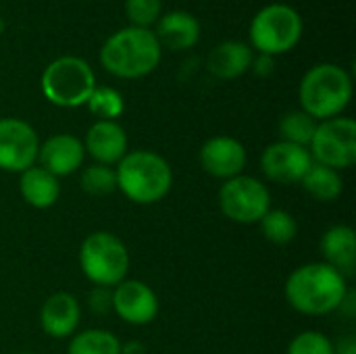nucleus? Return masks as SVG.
<instances>
[{
  "instance_id": "nucleus-9",
  "label": "nucleus",
  "mask_w": 356,
  "mask_h": 354,
  "mask_svg": "<svg viewBox=\"0 0 356 354\" xmlns=\"http://www.w3.org/2000/svg\"><path fill=\"white\" fill-rule=\"evenodd\" d=\"M313 163L336 171L350 169L356 163V121L350 117H334L319 121L309 144Z\"/></svg>"
},
{
  "instance_id": "nucleus-13",
  "label": "nucleus",
  "mask_w": 356,
  "mask_h": 354,
  "mask_svg": "<svg viewBox=\"0 0 356 354\" xmlns=\"http://www.w3.org/2000/svg\"><path fill=\"white\" fill-rule=\"evenodd\" d=\"M198 161L209 175L227 182L232 177L242 175L248 163V152L240 140L232 136H215L202 144Z\"/></svg>"
},
{
  "instance_id": "nucleus-18",
  "label": "nucleus",
  "mask_w": 356,
  "mask_h": 354,
  "mask_svg": "<svg viewBox=\"0 0 356 354\" xmlns=\"http://www.w3.org/2000/svg\"><path fill=\"white\" fill-rule=\"evenodd\" d=\"M323 263L340 271L346 280L355 275L356 269V236L348 225H332L321 238Z\"/></svg>"
},
{
  "instance_id": "nucleus-2",
  "label": "nucleus",
  "mask_w": 356,
  "mask_h": 354,
  "mask_svg": "<svg viewBox=\"0 0 356 354\" xmlns=\"http://www.w3.org/2000/svg\"><path fill=\"white\" fill-rule=\"evenodd\" d=\"M161 44L152 29L125 27L113 33L100 48V65L123 79L150 75L161 63Z\"/></svg>"
},
{
  "instance_id": "nucleus-26",
  "label": "nucleus",
  "mask_w": 356,
  "mask_h": 354,
  "mask_svg": "<svg viewBox=\"0 0 356 354\" xmlns=\"http://www.w3.org/2000/svg\"><path fill=\"white\" fill-rule=\"evenodd\" d=\"M86 104L90 113L98 117V121H115L125 111L123 96L115 88H108V86H96Z\"/></svg>"
},
{
  "instance_id": "nucleus-20",
  "label": "nucleus",
  "mask_w": 356,
  "mask_h": 354,
  "mask_svg": "<svg viewBox=\"0 0 356 354\" xmlns=\"http://www.w3.org/2000/svg\"><path fill=\"white\" fill-rule=\"evenodd\" d=\"M19 175H21L19 177V192L29 207L42 211V209H50L56 204V200L60 196L58 177H54L52 173H48L40 165H33Z\"/></svg>"
},
{
  "instance_id": "nucleus-25",
  "label": "nucleus",
  "mask_w": 356,
  "mask_h": 354,
  "mask_svg": "<svg viewBox=\"0 0 356 354\" xmlns=\"http://www.w3.org/2000/svg\"><path fill=\"white\" fill-rule=\"evenodd\" d=\"M79 186H81V190L86 194H92V196L113 194L117 190V173H115V167L100 165V163H92V165L81 167Z\"/></svg>"
},
{
  "instance_id": "nucleus-31",
  "label": "nucleus",
  "mask_w": 356,
  "mask_h": 354,
  "mask_svg": "<svg viewBox=\"0 0 356 354\" xmlns=\"http://www.w3.org/2000/svg\"><path fill=\"white\" fill-rule=\"evenodd\" d=\"M334 354H356V342L353 336L344 338L338 346H334Z\"/></svg>"
},
{
  "instance_id": "nucleus-30",
  "label": "nucleus",
  "mask_w": 356,
  "mask_h": 354,
  "mask_svg": "<svg viewBox=\"0 0 356 354\" xmlns=\"http://www.w3.org/2000/svg\"><path fill=\"white\" fill-rule=\"evenodd\" d=\"M250 67L254 69V73H257L259 77H267V75H271V73H273L275 63H273V56L261 54L259 58H254V61H252V65H250Z\"/></svg>"
},
{
  "instance_id": "nucleus-17",
  "label": "nucleus",
  "mask_w": 356,
  "mask_h": 354,
  "mask_svg": "<svg viewBox=\"0 0 356 354\" xmlns=\"http://www.w3.org/2000/svg\"><path fill=\"white\" fill-rule=\"evenodd\" d=\"M154 35L161 48L165 46L169 50H188L200 40V23L186 10H169L156 21Z\"/></svg>"
},
{
  "instance_id": "nucleus-4",
  "label": "nucleus",
  "mask_w": 356,
  "mask_h": 354,
  "mask_svg": "<svg viewBox=\"0 0 356 354\" xmlns=\"http://www.w3.org/2000/svg\"><path fill=\"white\" fill-rule=\"evenodd\" d=\"M353 98L350 73L334 63L315 65L305 73L298 88L300 111L317 121L340 117Z\"/></svg>"
},
{
  "instance_id": "nucleus-28",
  "label": "nucleus",
  "mask_w": 356,
  "mask_h": 354,
  "mask_svg": "<svg viewBox=\"0 0 356 354\" xmlns=\"http://www.w3.org/2000/svg\"><path fill=\"white\" fill-rule=\"evenodd\" d=\"M288 354H334V342L315 330L300 332L288 346Z\"/></svg>"
},
{
  "instance_id": "nucleus-22",
  "label": "nucleus",
  "mask_w": 356,
  "mask_h": 354,
  "mask_svg": "<svg viewBox=\"0 0 356 354\" xmlns=\"http://www.w3.org/2000/svg\"><path fill=\"white\" fill-rule=\"evenodd\" d=\"M119 338L100 328L83 330L79 334H73V340L69 342V354H121Z\"/></svg>"
},
{
  "instance_id": "nucleus-32",
  "label": "nucleus",
  "mask_w": 356,
  "mask_h": 354,
  "mask_svg": "<svg viewBox=\"0 0 356 354\" xmlns=\"http://www.w3.org/2000/svg\"><path fill=\"white\" fill-rule=\"evenodd\" d=\"M121 354H144V346L140 342H129L121 346Z\"/></svg>"
},
{
  "instance_id": "nucleus-29",
  "label": "nucleus",
  "mask_w": 356,
  "mask_h": 354,
  "mask_svg": "<svg viewBox=\"0 0 356 354\" xmlns=\"http://www.w3.org/2000/svg\"><path fill=\"white\" fill-rule=\"evenodd\" d=\"M88 307L96 315H106L113 311V288L94 286V290L88 294Z\"/></svg>"
},
{
  "instance_id": "nucleus-33",
  "label": "nucleus",
  "mask_w": 356,
  "mask_h": 354,
  "mask_svg": "<svg viewBox=\"0 0 356 354\" xmlns=\"http://www.w3.org/2000/svg\"><path fill=\"white\" fill-rule=\"evenodd\" d=\"M21 354H33V353H21Z\"/></svg>"
},
{
  "instance_id": "nucleus-16",
  "label": "nucleus",
  "mask_w": 356,
  "mask_h": 354,
  "mask_svg": "<svg viewBox=\"0 0 356 354\" xmlns=\"http://www.w3.org/2000/svg\"><path fill=\"white\" fill-rule=\"evenodd\" d=\"M81 321V307L69 292L48 296L40 309V325L50 338H69L77 332Z\"/></svg>"
},
{
  "instance_id": "nucleus-10",
  "label": "nucleus",
  "mask_w": 356,
  "mask_h": 354,
  "mask_svg": "<svg viewBox=\"0 0 356 354\" xmlns=\"http://www.w3.org/2000/svg\"><path fill=\"white\" fill-rule=\"evenodd\" d=\"M40 138L35 129L17 117L0 119V169L8 173H23L38 165Z\"/></svg>"
},
{
  "instance_id": "nucleus-11",
  "label": "nucleus",
  "mask_w": 356,
  "mask_h": 354,
  "mask_svg": "<svg viewBox=\"0 0 356 354\" xmlns=\"http://www.w3.org/2000/svg\"><path fill=\"white\" fill-rule=\"evenodd\" d=\"M313 165V156L309 148L277 140L269 144L261 154V169L265 177L273 184L290 186L300 184L307 171Z\"/></svg>"
},
{
  "instance_id": "nucleus-12",
  "label": "nucleus",
  "mask_w": 356,
  "mask_h": 354,
  "mask_svg": "<svg viewBox=\"0 0 356 354\" xmlns=\"http://www.w3.org/2000/svg\"><path fill=\"white\" fill-rule=\"evenodd\" d=\"M113 311L129 325H148L159 315V296L140 280H123L113 288Z\"/></svg>"
},
{
  "instance_id": "nucleus-24",
  "label": "nucleus",
  "mask_w": 356,
  "mask_h": 354,
  "mask_svg": "<svg viewBox=\"0 0 356 354\" xmlns=\"http://www.w3.org/2000/svg\"><path fill=\"white\" fill-rule=\"evenodd\" d=\"M317 125H319V121L313 119L311 115H307L305 111H290L280 121V136L284 142L309 148Z\"/></svg>"
},
{
  "instance_id": "nucleus-15",
  "label": "nucleus",
  "mask_w": 356,
  "mask_h": 354,
  "mask_svg": "<svg viewBox=\"0 0 356 354\" xmlns=\"http://www.w3.org/2000/svg\"><path fill=\"white\" fill-rule=\"evenodd\" d=\"M127 134L117 121H96L90 125L83 138V150L94 159V163L115 167L127 150Z\"/></svg>"
},
{
  "instance_id": "nucleus-27",
  "label": "nucleus",
  "mask_w": 356,
  "mask_h": 354,
  "mask_svg": "<svg viewBox=\"0 0 356 354\" xmlns=\"http://www.w3.org/2000/svg\"><path fill=\"white\" fill-rule=\"evenodd\" d=\"M125 15L131 27L150 29L163 15V0H125Z\"/></svg>"
},
{
  "instance_id": "nucleus-7",
  "label": "nucleus",
  "mask_w": 356,
  "mask_h": 354,
  "mask_svg": "<svg viewBox=\"0 0 356 354\" xmlns=\"http://www.w3.org/2000/svg\"><path fill=\"white\" fill-rule=\"evenodd\" d=\"M302 35V19L298 10L284 2L263 6L250 23V44L261 54L275 56L292 50Z\"/></svg>"
},
{
  "instance_id": "nucleus-8",
  "label": "nucleus",
  "mask_w": 356,
  "mask_h": 354,
  "mask_svg": "<svg viewBox=\"0 0 356 354\" xmlns=\"http://www.w3.org/2000/svg\"><path fill=\"white\" fill-rule=\"evenodd\" d=\"M219 209L221 213L240 225H252L263 219V215L271 209V192L269 188L252 177V175H238L223 182L219 190Z\"/></svg>"
},
{
  "instance_id": "nucleus-19",
  "label": "nucleus",
  "mask_w": 356,
  "mask_h": 354,
  "mask_svg": "<svg viewBox=\"0 0 356 354\" xmlns=\"http://www.w3.org/2000/svg\"><path fill=\"white\" fill-rule=\"evenodd\" d=\"M254 61V52L248 44L238 40H225L217 44L209 54V71L219 79H236L244 75Z\"/></svg>"
},
{
  "instance_id": "nucleus-5",
  "label": "nucleus",
  "mask_w": 356,
  "mask_h": 354,
  "mask_svg": "<svg viewBox=\"0 0 356 354\" xmlns=\"http://www.w3.org/2000/svg\"><path fill=\"white\" fill-rule=\"evenodd\" d=\"M81 273L102 288H115L127 280L129 252L121 238L111 232H92L79 246Z\"/></svg>"
},
{
  "instance_id": "nucleus-23",
  "label": "nucleus",
  "mask_w": 356,
  "mask_h": 354,
  "mask_svg": "<svg viewBox=\"0 0 356 354\" xmlns=\"http://www.w3.org/2000/svg\"><path fill=\"white\" fill-rule=\"evenodd\" d=\"M259 225L265 240L277 246H286L294 242V238L298 236V223L294 215L284 209H269L259 221Z\"/></svg>"
},
{
  "instance_id": "nucleus-1",
  "label": "nucleus",
  "mask_w": 356,
  "mask_h": 354,
  "mask_svg": "<svg viewBox=\"0 0 356 354\" xmlns=\"http://www.w3.org/2000/svg\"><path fill=\"white\" fill-rule=\"evenodd\" d=\"M346 292L348 280L323 261L294 269L284 288L288 305L294 311L311 317L338 311Z\"/></svg>"
},
{
  "instance_id": "nucleus-6",
  "label": "nucleus",
  "mask_w": 356,
  "mask_h": 354,
  "mask_svg": "<svg viewBox=\"0 0 356 354\" xmlns=\"http://www.w3.org/2000/svg\"><path fill=\"white\" fill-rule=\"evenodd\" d=\"M42 94L48 102L75 108L88 102L96 88V75L92 67L79 56H58L42 73Z\"/></svg>"
},
{
  "instance_id": "nucleus-21",
  "label": "nucleus",
  "mask_w": 356,
  "mask_h": 354,
  "mask_svg": "<svg viewBox=\"0 0 356 354\" xmlns=\"http://www.w3.org/2000/svg\"><path fill=\"white\" fill-rule=\"evenodd\" d=\"M300 184L307 194H311L315 200H321V202H334L344 192V179L340 171L319 165V163L311 165V169L307 171Z\"/></svg>"
},
{
  "instance_id": "nucleus-14",
  "label": "nucleus",
  "mask_w": 356,
  "mask_h": 354,
  "mask_svg": "<svg viewBox=\"0 0 356 354\" xmlns=\"http://www.w3.org/2000/svg\"><path fill=\"white\" fill-rule=\"evenodd\" d=\"M83 142L71 134H54L40 144L38 165L58 179L79 171L83 167Z\"/></svg>"
},
{
  "instance_id": "nucleus-3",
  "label": "nucleus",
  "mask_w": 356,
  "mask_h": 354,
  "mask_svg": "<svg viewBox=\"0 0 356 354\" xmlns=\"http://www.w3.org/2000/svg\"><path fill=\"white\" fill-rule=\"evenodd\" d=\"M117 190L136 204L161 202L173 186V169L154 150H131L117 165Z\"/></svg>"
}]
</instances>
